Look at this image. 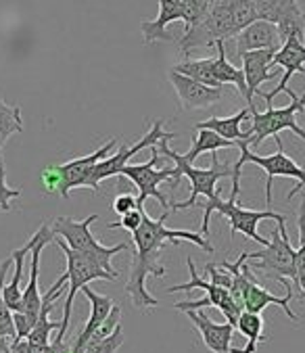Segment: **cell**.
I'll return each mask as SVG.
<instances>
[{
	"label": "cell",
	"mask_w": 305,
	"mask_h": 353,
	"mask_svg": "<svg viewBox=\"0 0 305 353\" xmlns=\"http://www.w3.org/2000/svg\"><path fill=\"white\" fill-rule=\"evenodd\" d=\"M172 214L174 211H164L159 220H150L148 216H144L142 226L132 234L134 247H132V263H130V278L126 285V293L130 295L132 305L136 310H148V307L159 305V299L152 297L146 289V278L148 276L164 278L168 274V270L159 261V255L166 243L178 245L180 241H188V243L199 245L205 253L215 251L201 232L166 228V222Z\"/></svg>",
	"instance_id": "6da1fadb"
},
{
	"label": "cell",
	"mask_w": 305,
	"mask_h": 353,
	"mask_svg": "<svg viewBox=\"0 0 305 353\" xmlns=\"http://www.w3.org/2000/svg\"><path fill=\"white\" fill-rule=\"evenodd\" d=\"M159 153L161 157L174 161V178L170 180V186L172 190H176L182 182V178H186L190 182V196L182 203H172V211H180V209H190L197 205V199L199 194H203L207 201H213L215 196H219V190H217V182L224 180L235 174V165H228V163H222L217 159V153H211V165L207 170H199V168H193V163H186L182 159L180 153H176L170 143L166 145H159Z\"/></svg>",
	"instance_id": "7a4b0ae2"
},
{
	"label": "cell",
	"mask_w": 305,
	"mask_h": 353,
	"mask_svg": "<svg viewBox=\"0 0 305 353\" xmlns=\"http://www.w3.org/2000/svg\"><path fill=\"white\" fill-rule=\"evenodd\" d=\"M239 194L241 192H230V199H222V196H215L213 201H207L203 203V224H201V234L207 236L209 234V220H211V214H217L222 218H226L228 222H230V228H233V239L237 232L245 234L247 239L259 243L262 247H268L270 241L266 236H262L257 232V226L259 222L264 220H274V222H286V216L284 214H276V211L272 209H266V211H253V209H245L243 205H239Z\"/></svg>",
	"instance_id": "3957f363"
},
{
	"label": "cell",
	"mask_w": 305,
	"mask_h": 353,
	"mask_svg": "<svg viewBox=\"0 0 305 353\" xmlns=\"http://www.w3.org/2000/svg\"><path fill=\"white\" fill-rule=\"evenodd\" d=\"M99 220V214H92L84 220H73V218H67V216H61V218H55V222L50 224L55 236H61L73 251H80V253H86L90 255L92 259H97L101 263V268L113 276L119 278V272L113 268L111 259L121 253V251H128L132 249L130 243H117V245H111V247H105L99 243V239L92 234L90 226Z\"/></svg>",
	"instance_id": "277c9868"
},
{
	"label": "cell",
	"mask_w": 305,
	"mask_h": 353,
	"mask_svg": "<svg viewBox=\"0 0 305 353\" xmlns=\"http://www.w3.org/2000/svg\"><path fill=\"white\" fill-rule=\"evenodd\" d=\"M247 261L251 270L264 272L268 278L278 280L284 291H295L297 285V249L291 245L286 222H280L272 230V241L262 251L247 253Z\"/></svg>",
	"instance_id": "5b68a950"
},
{
	"label": "cell",
	"mask_w": 305,
	"mask_h": 353,
	"mask_svg": "<svg viewBox=\"0 0 305 353\" xmlns=\"http://www.w3.org/2000/svg\"><path fill=\"white\" fill-rule=\"evenodd\" d=\"M291 97V105L276 109L274 105L268 107V111L259 113L257 109H251V125L245 130L247 132V147L255 149L259 147L266 138H274L276 145L282 147L280 140V132L282 130H291L293 134H297L301 140H305V128H301L297 123V115L301 111H305V92L301 97H297L295 92L288 94Z\"/></svg>",
	"instance_id": "8992f818"
},
{
	"label": "cell",
	"mask_w": 305,
	"mask_h": 353,
	"mask_svg": "<svg viewBox=\"0 0 305 353\" xmlns=\"http://www.w3.org/2000/svg\"><path fill=\"white\" fill-rule=\"evenodd\" d=\"M57 247L63 251L65 255V261H67V270H65V276H67V297H65V312H63V320H61V330L57 334L55 341L63 343L65 339V332L69 328V320H71V310H73V299L78 295V291H82L84 287H88L92 280H107V282H113L117 280V276L105 272L101 268V263L97 259H92L90 255L86 253H80V251H73L63 239H57Z\"/></svg>",
	"instance_id": "52a82bcc"
},
{
	"label": "cell",
	"mask_w": 305,
	"mask_h": 353,
	"mask_svg": "<svg viewBox=\"0 0 305 353\" xmlns=\"http://www.w3.org/2000/svg\"><path fill=\"white\" fill-rule=\"evenodd\" d=\"M239 32L235 28V19L230 13V3L228 0H213V5L205 19L195 28L184 30L180 38V52L188 57L197 48H215L217 42H226L237 38Z\"/></svg>",
	"instance_id": "ba28073f"
},
{
	"label": "cell",
	"mask_w": 305,
	"mask_h": 353,
	"mask_svg": "<svg viewBox=\"0 0 305 353\" xmlns=\"http://www.w3.org/2000/svg\"><path fill=\"white\" fill-rule=\"evenodd\" d=\"M36 245L32 249V268H30V282H28V289L23 291V299H21V307L19 312L13 314L15 320V341L28 339V334L32 332V328L38 322L40 316V307H42V295L38 289V278H40V255L44 251V247H48L55 241V232L48 224H42L36 232Z\"/></svg>",
	"instance_id": "9c48e42d"
},
{
	"label": "cell",
	"mask_w": 305,
	"mask_h": 353,
	"mask_svg": "<svg viewBox=\"0 0 305 353\" xmlns=\"http://www.w3.org/2000/svg\"><path fill=\"white\" fill-rule=\"evenodd\" d=\"M176 136L178 134L164 130V121L161 119H155V121H152V125L148 128V132L138 140V143H134V145H121L115 155H111V157H107V159H103V161L97 163V168L92 170V176H90V190L99 192L101 190V182L107 180V178L119 176L121 170L126 165H130L128 161L134 155H138L142 149H150V147H159V145L172 143Z\"/></svg>",
	"instance_id": "30bf717a"
},
{
	"label": "cell",
	"mask_w": 305,
	"mask_h": 353,
	"mask_svg": "<svg viewBox=\"0 0 305 353\" xmlns=\"http://www.w3.org/2000/svg\"><path fill=\"white\" fill-rule=\"evenodd\" d=\"M239 151H241V157H239V163H253L257 168H262L266 172V203H268V209L272 205V182L274 178H291V180H297V186L288 190L286 199H293L303 186H305V170L284 153L282 147H278L276 153L272 155H255L245 143H239Z\"/></svg>",
	"instance_id": "8fae6325"
},
{
	"label": "cell",
	"mask_w": 305,
	"mask_h": 353,
	"mask_svg": "<svg viewBox=\"0 0 305 353\" xmlns=\"http://www.w3.org/2000/svg\"><path fill=\"white\" fill-rule=\"evenodd\" d=\"M150 153L152 157L148 161L138 163V165H126L119 176L128 178L134 186H138V209H142L144 201L152 196L161 205L164 211H172V205L168 196L159 190V184L170 182L174 178V168L157 170V163L166 161V157L159 155V147H150Z\"/></svg>",
	"instance_id": "7c38bea8"
},
{
	"label": "cell",
	"mask_w": 305,
	"mask_h": 353,
	"mask_svg": "<svg viewBox=\"0 0 305 353\" xmlns=\"http://www.w3.org/2000/svg\"><path fill=\"white\" fill-rule=\"evenodd\" d=\"M117 143H119L117 138H111V140H107L105 145H101L95 153L86 155V157H75V159H71L67 163H57L59 174H61L59 194L63 199H69V192L73 188H90L92 170L97 168L99 161L107 159V155L111 153L113 147H117Z\"/></svg>",
	"instance_id": "4fadbf2b"
},
{
	"label": "cell",
	"mask_w": 305,
	"mask_h": 353,
	"mask_svg": "<svg viewBox=\"0 0 305 353\" xmlns=\"http://www.w3.org/2000/svg\"><path fill=\"white\" fill-rule=\"evenodd\" d=\"M170 84L174 86L178 101L184 111H195V109H209L217 105L224 97V88H211L205 86L197 80H190L182 74H176L174 69L168 74Z\"/></svg>",
	"instance_id": "5bb4252c"
},
{
	"label": "cell",
	"mask_w": 305,
	"mask_h": 353,
	"mask_svg": "<svg viewBox=\"0 0 305 353\" xmlns=\"http://www.w3.org/2000/svg\"><path fill=\"white\" fill-rule=\"evenodd\" d=\"M274 54L276 50H253L241 57L243 61V74L247 82V103L249 109H255L253 97L262 92V84L276 78L274 69Z\"/></svg>",
	"instance_id": "9a60e30c"
},
{
	"label": "cell",
	"mask_w": 305,
	"mask_h": 353,
	"mask_svg": "<svg viewBox=\"0 0 305 353\" xmlns=\"http://www.w3.org/2000/svg\"><path fill=\"white\" fill-rule=\"evenodd\" d=\"M186 316L190 318V322L195 324V328L201 334V341L205 343V347L211 353H241V349L233 347V334H235V326L233 324H217L213 322L205 312H186Z\"/></svg>",
	"instance_id": "2e32d148"
},
{
	"label": "cell",
	"mask_w": 305,
	"mask_h": 353,
	"mask_svg": "<svg viewBox=\"0 0 305 353\" xmlns=\"http://www.w3.org/2000/svg\"><path fill=\"white\" fill-rule=\"evenodd\" d=\"M237 54L243 57L253 50H280L282 38L278 34V28L270 21L257 19L249 28H245L237 38Z\"/></svg>",
	"instance_id": "e0dca14e"
},
{
	"label": "cell",
	"mask_w": 305,
	"mask_h": 353,
	"mask_svg": "<svg viewBox=\"0 0 305 353\" xmlns=\"http://www.w3.org/2000/svg\"><path fill=\"white\" fill-rule=\"evenodd\" d=\"M157 3H159L157 17L140 23V32L146 46L155 42H172L174 36L168 32V26L174 21H184V9L178 0H157Z\"/></svg>",
	"instance_id": "ac0fdd59"
},
{
	"label": "cell",
	"mask_w": 305,
	"mask_h": 353,
	"mask_svg": "<svg viewBox=\"0 0 305 353\" xmlns=\"http://www.w3.org/2000/svg\"><path fill=\"white\" fill-rule=\"evenodd\" d=\"M82 293L86 295V299L90 301V316H88V322L84 324V328L80 330L78 339L71 345V351L73 353H84L86 345L90 343V339L95 336V332L103 326V322L109 318L111 310L115 307V301L107 295H99L97 291H92L90 287H84Z\"/></svg>",
	"instance_id": "d6986e66"
},
{
	"label": "cell",
	"mask_w": 305,
	"mask_h": 353,
	"mask_svg": "<svg viewBox=\"0 0 305 353\" xmlns=\"http://www.w3.org/2000/svg\"><path fill=\"white\" fill-rule=\"evenodd\" d=\"M293 297H295V291H286L284 297H276V295H272L270 291H266L259 285L257 278H253L247 285L243 303H245V312H251V314H262L268 305H278V307H282L286 318H291L293 322H299V316L291 310V299Z\"/></svg>",
	"instance_id": "ffe728a7"
},
{
	"label": "cell",
	"mask_w": 305,
	"mask_h": 353,
	"mask_svg": "<svg viewBox=\"0 0 305 353\" xmlns=\"http://www.w3.org/2000/svg\"><path fill=\"white\" fill-rule=\"evenodd\" d=\"M251 117V109H241L239 113L230 115V117H209L205 121H199L195 125V130H211L215 134H219L222 138L230 140V143H247V132L241 128V123Z\"/></svg>",
	"instance_id": "44dd1931"
},
{
	"label": "cell",
	"mask_w": 305,
	"mask_h": 353,
	"mask_svg": "<svg viewBox=\"0 0 305 353\" xmlns=\"http://www.w3.org/2000/svg\"><path fill=\"white\" fill-rule=\"evenodd\" d=\"M34 245H36V234H32V239H30L26 245H21L19 249H15V251L11 253L13 263H15V272H13V278H11L9 285L3 287V297H5V303L9 305V310H11L13 314L19 312V307H21V299H23V291H21L23 263H26L28 255H32Z\"/></svg>",
	"instance_id": "7402d4cb"
},
{
	"label": "cell",
	"mask_w": 305,
	"mask_h": 353,
	"mask_svg": "<svg viewBox=\"0 0 305 353\" xmlns=\"http://www.w3.org/2000/svg\"><path fill=\"white\" fill-rule=\"evenodd\" d=\"M274 26L278 28L282 44L291 38L305 42V11L299 5V0H284Z\"/></svg>",
	"instance_id": "603a6c76"
},
{
	"label": "cell",
	"mask_w": 305,
	"mask_h": 353,
	"mask_svg": "<svg viewBox=\"0 0 305 353\" xmlns=\"http://www.w3.org/2000/svg\"><path fill=\"white\" fill-rule=\"evenodd\" d=\"M215 50H217V57H213V74H215L217 84H219V86L233 84V86L241 92V97L247 101V82H245L243 69L235 67L230 61H228L226 42H217V44H215Z\"/></svg>",
	"instance_id": "cb8c5ba5"
},
{
	"label": "cell",
	"mask_w": 305,
	"mask_h": 353,
	"mask_svg": "<svg viewBox=\"0 0 305 353\" xmlns=\"http://www.w3.org/2000/svg\"><path fill=\"white\" fill-rule=\"evenodd\" d=\"M239 149L237 143H230V140L222 138L219 134L211 132V130H197V136L193 138V145L188 149V153L182 155V159L186 163H193L197 157L205 155V153H217L219 149Z\"/></svg>",
	"instance_id": "d4e9b609"
},
{
	"label": "cell",
	"mask_w": 305,
	"mask_h": 353,
	"mask_svg": "<svg viewBox=\"0 0 305 353\" xmlns=\"http://www.w3.org/2000/svg\"><path fill=\"white\" fill-rule=\"evenodd\" d=\"M176 74H182L190 80H197L205 86H211V88H224L217 84L215 80V74H213V57H207V59H184L180 63H176L174 67Z\"/></svg>",
	"instance_id": "484cf974"
},
{
	"label": "cell",
	"mask_w": 305,
	"mask_h": 353,
	"mask_svg": "<svg viewBox=\"0 0 305 353\" xmlns=\"http://www.w3.org/2000/svg\"><path fill=\"white\" fill-rule=\"evenodd\" d=\"M264 318L262 314H251V312H243L237 324V330L247 339V345L241 349V353H257L259 343L268 341V336L264 334Z\"/></svg>",
	"instance_id": "4316f807"
},
{
	"label": "cell",
	"mask_w": 305,
	"mask_h": 353,
	"mask_svg": "<svg viewBox=\"0 0 305 353\" xmlns=\"http://www.w3.org/2000/svg\"><path fill=\"white\" fill-rule=\"evenodd\" d=\"M23 132V117L19 105H7L5 99L0 97V147L7 145V140L13 134Z\"/></svg>",
	"instance_id": "83f0119b"
},
{
	"label": "cell",
	"mask_w": 305,
	"mask_h": 353,
	"mask_svg": "<svg viewBox=\"0 0 305 353\" xmlns=\"http://www.w3.org/2000/svg\"><path fill=\"white\" fill-rule=\"evenodd\" d=\"M13 263V257L0 261V336H7V339H13L17 336L15 332V320H13V312L9 310V305L5 303V297H3V287H5V278H7V272Z\"/></svg>",
	"instance_id": "f1b7e54d"
},
{
	"label": "cell",
	"mask_w": 305,
	"mask_h": 353,
	"mask_svg": "<svg viewBox=\"0 0 305 353\" xmlns=\"http://www.w3.org/2000/svg\"><path fill=\"white\" fill-rule=\"evenodd\" d=\"M228 3H230V13H233L235 28L239 34L259 19L255 0H228Z\"/></svg>",
	"instance_id": "f546056e"
},
{
	"label": "cell",
	"mask_w": 305,
	"mask_h": 353,
	"mask_svg": "<svg viewBox=\"0 0 305 353\" xmlns=\"http://www.w3.org/2000/svg\"><path fill=\"white\" fill-rule=\"evenodd\" d=\"M178 3L184 9V30H188L205 19V15L209 13L213 5V0H178Z\"/></svg>",
	"instance_id": "4dcf8cb0"
},
{
	"label": "cell",
	"mask_w": 305,
	"mask_h": 353,
	"mask_svg": "<svg viewBox=\"0 0 305 353\" xmlns=\"http://www.w3.org/2000/svg\"><path fill=\"white\" fill-rule=\"evenodd\" d=\"M69 347L59 341L48 343V345H38V343H30L28 339H21V341H13V345H11L13 353H63Z\"/></svg>",
	"instance_id": "1f68e13d"
},
{
	"label": "cell",
	"mask_w": 305,
	"mask_h": 353,
	"mask_svg": "<svg viewBox=\"0 0 305 353\" xmlns=\"http://www.w3.org/2000/svg\"><path fill=\"white\" fill-rule=\"evenodd\" d=\"M124 341H126V336H124V328H121V324H119V326L115 328L113 334H109V336L103 339V341L90 343V345L84 349V353H117L119 347L124 345Z\"/></svg>",
	"instance_id": "d6a6232c"
},
{
	"label": "cell",
	"mask_w": 305,
	"mask_h": 353,
	"mask_svg": "<svg viewBox=\"0 0 305 353\" xmlns=\"http://www.w3.org/2000/svg\"><path fill=\"white\" fill-rule=\"evenodd\" d=\"M23 192L19 188H11L7 184V170L5 165H0V209L5 211V214H11V201L13 199H19Z\"/></svg>",
	"instance_id": "836d02e7"
},
{
	"label": "cell",
	"mask_w": 305,
	"mask_h": 353,
	"mask_svg": "<svg viewBox=\"0 0 305 353\" xmlns=\"http://www.w3.org/2000/svg\"><path fill=\"white\" fill-rule=\"evenodd\" d=\"M119 320H121V307H119V305L115 303V307L111 310L109 318H107V320L103 322V326H101V328H99V330L95 332V336L90 339V343L103 341V339H107L109 334H113V332H115V328L119 326ZM90 343H88V345H90ZM88 345H86V347H88Z\"/></svg>",
	"instance_id": "e575fe53"
},
{
	"label": "cell",
	"mask_w": 305,
	"mask_h": 353,
	"mask_svg": "<svg viewBox=\"0 0 305 353\" xmlns=\"http://www.w3.org/2000/svg\"><path fill=\"white\" fill-rule=\"evenodd\" d=\"M144 209H134V211H130V214H126V216H121L119 218V222H115V224H109L107 228H124V230H128V232H136L140 226H142V220H144Z\"/></svg>",
	"instance_id": "d590c367"
},
{
	"label": "cell",
	"mask_w": 305,
	"mask_h": 353,
	"mask_svg": "<svg viewBox=\"0 0 305 353\" xmlns=\"http://www.w3.org/2000/svg\"><path fill=\"white\" fill-rule=\"evenodd\" d=\"M257 5V15L259 19L264 21H270V23H276V17L284 5V0H255Z\"/></svg>",
	"instance_id": "8d00e7d4"
},
{
	"label": "cell",
	"mask_w": 305,
	"mask_h": 353,
	"mask_svg": "<svg viewBox=\"0 0 305 353\" xmlns=\"http://www.w3.org/2000/svg\"><path fill=\"white\" fill-rule=\"evenodd\" d=\"M40 182L44 186L46 192H57L59 194V188H61V174H59V168L57 165H48L42 170L40 174Z\"/></svg>",
	"instance_id": "74e56055"
},
{
	"label": "cell",
	"mask_w": 305,
	"mask_h": 353,
	"mask_svg": "<svg viewBox=\"0 0 305 353\" xmlns=\"http://www.w3.org/2000/svg\"><path fill=\"white\" fill-rule=\"evenodd\" d=\"M134 209H138V196H134V194H119V196H115V201H113V211L115 214L121 218V216H126V214H130V211H134Z\"/></svg>",
	"instance_id": "f35d334b"
},
{
	"label": "cell",
	"mask_w": 305,
	"mask_h": 353,
	"mask_svg": "<svg viewBox=\"0 0 305 353\" xmlns=\"http://www.w3.org/2000/svg\"><path fill=\"white\" fill-rule=\"evenodd\" d=\"M295 291L299 293V299L303 301L305 305V270H299L297 274V285H295Z\"/></svg>",
	"instance_id": "ab89813d"
},
{
	"label": "cell",
	"mask_w": 305,
	"mask_h": 353,
	"mask_svg": "<svg viewBox=\"0 0 305 353\" xmlns=\"http://www.w3.org/2000/svg\"><path fill=\"white\" fill-rule=\"evenodd\" d=\"M11 345H13V339L0 336V353H13L11 351Z\"/></svg>",
	"instance_id": "60d3db41"
},
{
	"label": "cell",
	"mask_w": 305,
	"mask_h": 353,
	"mask_svg": "<svg viewBox=\"0 0 305 353\" xmlns=\"http://www.w3.org/2000/svg\"><path fill=\"white\" fill-rule=\"evenodd\" d=\"M0 165H3V147H0Z\"/></svg>",
	"instance_id": "b9f144b4"
},
{
	"label": "cell",
	"mask_w": 305,
	"mask_h": 353,
	"mask_svg": "<svg viewBox=\"0 0 305 353\" xmlns=\"http://www.w3.org/2000/svg\"><path fill=\"white\" fill-rule=\"evenodd\" d=\"M63 353H73V351H71V347H69V349H67V351H63Z\"/></svg>",
	"instance_id": "7bdbcfd3"
}]
</instances>
